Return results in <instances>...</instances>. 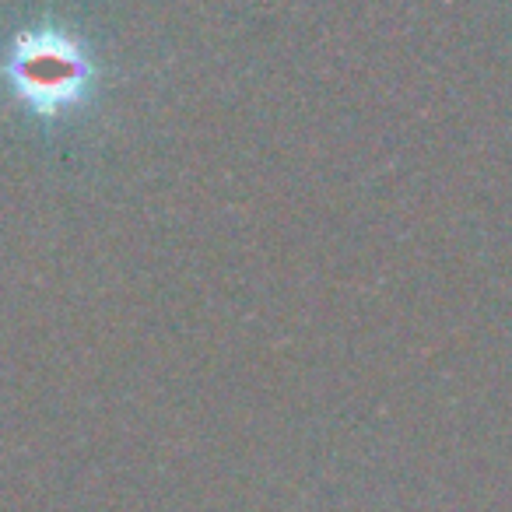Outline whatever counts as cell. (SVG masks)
<instances>
[{"label": "cell", "instance_id": "6da1fadb", "mask_svg": "<svg viewBox=\"0 0 512 512\" xmlns=\"http://www.w3.org/2000/svg\"><path fill=\"white\" fill-rule=\"evenodd\" d=\"M0 78L8 81L11 95L32 116L53 123L71 109L85 106L99 67L74 32L57 25H36L11 39L0 64Z\"/></svg>", "mask_w": 512, "mask_h": 512}]
</instances>
